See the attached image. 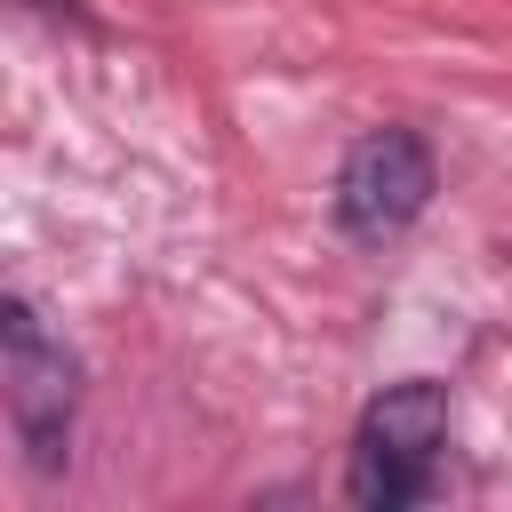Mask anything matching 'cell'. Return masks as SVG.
<instances>
[{
  "label": "cell",
  "mask_w": 512,
  "mask_h": 512,
  "mask_svg": "<svg viewBox=\"0 0 512 512\" xmlns=\"http://www.w3.org/2000/svg\"><path fill=\"white\" fill-rule=\"evenodd\" d=\"M440 448H448V384H432V376L384 384L360 408L344 496L360 512H408L440 488Z\"/></svg>",
  "instance_id": "obj_1"
},
{
  "label": "cell",
  "mask_w": 512,
  "mask_h": 512,
  "mask_svg": "<svg viewBox=\"0 0 512 512\" xmlns=\"http://www.w3.org/2000/svg\"><path fill=\"white\" fill-rule=\"evenodd\" d=\"M432 192H440L432 144L416 128H368L336 168V224L352 240H392L432 208Z\"/></svg>",
  "instance_id": "obj_2"
},
{
  "label": "cell",
  "mask_w": 512,
  "mask_h": 512,
  "mask_svg": "<svg viewBox=\"0 0 512 512\" xmlns=\"http://www.w3.org/2000/svg\"><path fill=\"white\" fill-rule=\"evenodd\" d=\"M0 384H8V416H16V440H24L32 472H64V456H72V408H80V360L56 336H40V344H24L0 368Z\"/></svg>",
  "instance_id": "obj_3"
},
{
  "label": "cell",
  "mask_w": 512,
  "mask_h": 512,
  "mask_svg": "<svg viewBox=\"0 0 512 512\" xmlns=\"http://www.w3.org/2000/svg\"><path fill=\"white\" fill-rule=\"evenodd\" d=\"M40 336H48V328H40V312H32L24 296H8V288H0V368H8L24 344H40Z\"/></svg>",
  "instance_id": "obj_4"
},
{
  "label": "cell",
  "mask_w": 512,
  "mask_h": 512,
  "mask_svg": "<svg viewBox=\"0 0 512 512\" xmlns=\"http://www.w3.org/2000/svg\"><path fill=\"white\" fill-rule=\"evenodd\" d=\"M24 8H40V16H48V24H80V32H88V16H80V8H72V0H24Z\"/></svg>",
  "instance_id": "obj_5"
}]
</instances>
